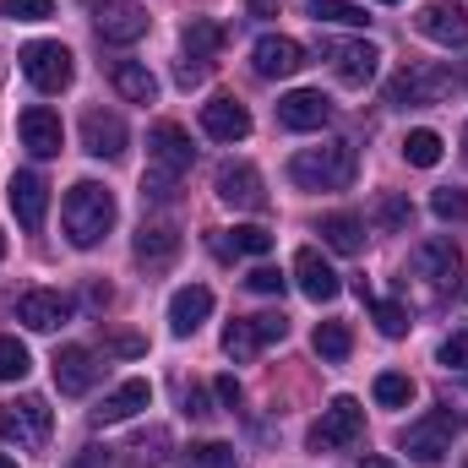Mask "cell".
I'll list each match as a JSON object with an SVG mask.
<instances>
[{
	"instance_id": "obj_1",
	"label": "cell",
	"mask_w": 468,
	"mask_h": 468,
	"mask_svg": "<svg viewBox=\"0 0 468 468\" xmlns=\"http://www.w3.org/2000/svg\"><path fill=\"white\" fill-rule=\"evenodd\" d=\"M60 224H66V239H71L77 250H93L104 234L115 229V197H110V186H99V180H77V186L66 191Z\"/></svg>"
},
{
	"instance_id": "obj_2",
	"label": "cell",
	"mask_w": 468,
	"mask_h": 468,
	"mask_svg": "<svg viewBox=\"0 0 468 468\" xmlns=\"http://www.w3.org/2000/svg\"><path fill=\"white\" fill-rule=\"evenodd\" d=\"M354 175H359L354 142H322V147H305L289 158V180L305 191H349Z\"/></svg>"
},
{
	"instance_id": "obj_3",
	"label": "cell",
	"mask_w": 468,
	"mask_h": 468,
	"mask_svg": "<svg viewBox=\"0 0 468 468\" xmlns=\"http://www.w3.org/2000/svg\"><path fill=\"white\" fill-rule=\"evenodd\" d=\"M49 431H55V414L44 398H11L0 403V441L16 447V452H44L49 447Z\"/></svg>"
},
{
	"instance_id": "obj_4",
	"label": "cell",
	"mask_w": 468,
	"mask_h": 468,
	"mask_svg": "<svg viewBox=\"0 0 468 468\" xmlns=\"http://www.w3.org/2000/svg\"><path fill=\"white\" fill-rule=\"evenodd\" d=\"M16 66H22V77H27L38 93H66V88H71V77H77L71 49H66V44H55V38H33V44L16 55Z\"/></svg>"
},
{
	"instance_id": "obj_5",
	"label": "cell",
	"mask_w": 468,
	"mask_h": 468,
	"mask_svg": "<svg viewBox=\"0 0 468 468\" xmlns=\"http://www.w3.org/2000/svg\"><path fill=\"white\" fill-rule=\"evenodd\" d=\"M447 93H452V71H441V66H409V71H398L387 82V104L392 110H431Z\"/></svg>"
},
{
	"instance_id": "obj_6",
	"label": "cell",
	"mask_w": 468,
	"mask_h": 468,
	"mask_svg": "<svg viewBox=\"0 0 468 468\" xmlns=\"http://www.w3.org/2000/svg\"><path fill=\"white\" fill-rule=\"evenodd\" d=\"M283 338H289V316H283V311L239 316V322L224 327V354H229L234 365H245V359H256L267 344H283Z\"/></svg>"
},
{
	"instance_id": "obj_7",
	"label": "cell",
	"mask_w": 468,
	"mask_h": 468,
	"mask_svg": "<svg viewBox=\"0 0 468 468\" xmlns=\"http://www.w3.org/2000/svg\"><path fill=\"white\" fill-rule=\"evenodd\" d=\"M365 436V409L359 398H333L322 409V420L311 425V452H338V447H354Z\"/></svg>"
},
{
	"instance_id": "obj_8",
	"label": "cell",
	"mask_w": 468,
	"mask_h": 468,
	"mask_svg": "<svg viewBox=\"0 0 468 468\" xmlns=\"http://www.w3.org/2000/svg\"><path fill=\"white\" fill-rule=\"evenodd\" d=\"M191 164H197V147H191V136H186L175 120H158V125L147 131V169L186 180V175H191Z\"/></svg>"
},
{
	"instance_id": "obj_9",
	"label": "cell",
	"mask_w": 468,
	"mask_h": 468,
	"mask_svg": "<svg viewBox=\"0 0 468 468\" xmlns=\"http://www.w3.org/2000/svg\"><path fill=\"white\" fill-rule=\"evenodd\" d=\"M452 436H458V420H452L447 409H436V414H425V420H414V425L403 431V452H409L414 463H441V458L452 452Z\"/></svg>"
},
{
	"instance_id": "obj_10",
	"label": "cell",
	"mask_w": 468,
	"mask_h": 468,
	"mask_svg": "<svg viewBox=\"0 0 468 468\" xmlns=\"http://www.w3.org/2000/svg\"><path fill=\"white\" fill-rule=\"evenodd\" d=\"M147 22L153 16L136 0H93V27H99L104 44H136L147 33Z\"/></svg>"
},
{
	"instance_id": "obj_11",
	"label": "cell",
	"mask_w": 468,
	"mask_h": 468,
	"mask_svg": "<svg viewBox=\"0 0 468 468\" xmlns=\"http://www.w3.org/2000/svg\"><path fill=\"white\" fill-rule=\"evenodd\" d=\"M414 272L420 278H431L436 289H463V250L452 245V239H425L420 250H414Z\"/></svg>"
},
{
	"instance_id": "obj_12",
	"label": "cell",
	"mask_w": 468,
	"mask_h": 468,
	"mask_svg": "<svg viewBox=\"0 0 468 468\" xmlns=\"http://www.w3.org/2000/svg\"><path fill=\"white\" fill-rule=\"evenodd\" d=\"M71 300L60 294V289H27L22 300H16V322L27 327V333H55V327H66L71 322Z\"/></svg>"
},
{
	"instance_id": "obj_13",
	"label": "cell",
	"mask_w": 468,
	"mask_h": 468,
	"mask_svg": "<svg viewBox=\"0 0 468 468\" xmlns=\"http://www.w3.org/2000/svg\"><path fill=\"white\" fill-rule=\"evenodd\" d=\"M322 55L333 60V71H338L349 88H365V82L376 77V60H381V49H376V44H365V38H327V44H322Z\"/></svg>"
},
{
	"instance_id": "obj_14",
	"label": "cell",
	"mask_w": 468,
	"mask_h": 468,
	"mask_svg": "<svg viewBox=\"0 0 468 468\" xmlns=\"http://www.w3.org/2000/svg\"><path fill=\"white\" fill-rule=\"evenodd\" d=\"M333 120V99L316 93V88H294L278 99V125L283 131H322Z\"/></svg>"
},
{
	"instance_id": "obj_15",
	"label": "cell",
	"mask_w": 468,
	"mask_h": 468,
	"mask_svg": "<svg viewBox=\"0 0 468 468\" xmlns=\"http://www.w3.org/2000/svg\"><path fill=\"white\" fill-rule=\"evenodd\" d=\"M5 197H11V213H16V224L33 234L44 229V213H49V186L33 175V169H16L11 175V186H5Z\"/></svg>"
},
{
	"instance_id": "obj_16",
	"label": "cell",
	"mask_w": 468,
	"mask_h": 468,
	"mask_svg": "<svg viewBox=\"0 0 468 468\" xmlns=\"http://www.w3.org/2000/svg\"><path fill=\"white\" fill-rule=\"evenodd\" d=\"M250 66H256V77H294L300 66H305V49L294 44V38H283V33H267V38H256V49H250Z\"/></svg>"
},
{
	"instance_id": "obj_17",
	"label": "cell",
	"mask_w": 468,
	"mask_h": 468,
	"mask_svg": "<svg viewBox=\"0 0 468 468\" xmlns=\"http://www.w3.org/2000/svg\"><path fill=\"white\" fill-rule=\"evenodd\" d=\"M294 283H300V294H305V300H316V305H327V300H338V294H344V278H338V272L322 261V250H311V245L294 256Z\"/></svg>"
},
{
	"instance_id": "obj_18",
	"label": "cell",
	"mask_w": 468,
	"mask_h": 468,
	"mask_svg": "<svg viewBox=\"0 0 468 468\" xmlns=\"http://www.w3.org/2000/svg\"><path fill=\"white\" fill-rule=\"evenodd\" d=\"M99 359L93 349H82V344H66V349L55 354V387L66 392V398H82V392H93V381H99Z\"/></svg>"
},
{
	"instance_id": "obj_19",
	"label": "cell",
	"mask_w": 468,
	"mask_h": 468,
	"mask_svg": "<svg viewBox=\"0 0 468 468\" xmlns=\"http://www.w3.org/2000/svg\"><path fill=\"white\" fill-rule=\"evenodd\" d=\"M207 316H213V289H207V283L175 289V300H169V333H175V338H191Z\"/></svg>"
},
{
	"instance_id": "obj_20",
	"label": "cell",
	"mask_w": 468,
	"mask_h": 468,
	"mask_svg": "<svg viewBox=\"0 0 468 468\" xmlns=\"http://www.w3.org/2000/svg\"><path fill=\"white\" fill-rule=\"evenodd\" d=\"M420 33H425L431 44H441V49H463V44H468V11H463V5L436 0V5H425V11H420Z\"/></svg>"
},
{
	"instance_id": "obj_21",
	"label": "cell",
	"mask_w": 468,
	"mask_h": 468,
	"mask_svg": "<svg viewBox=\"0 0 468 468\" xmlns=\"http://www.w3.org/2000/svg\"><path fill=\"white\" fill-rule=\"evenodd\" d=\"M16 131H22V147H27L33 158H55V153H60V142H66V131H60V115H55V110H44V104L22 110Z\"/></svg>"
},
{
	"instance_id": "obj_22",
	"label": "cell",
	"mask_w": 468,
	"mask_h": 468,
	"mask_svg": "<svg viewBox=\"0 0 468 468\" xmlns=\"http://www.w3.org/2000/svg\"><path fill=\"white\" fill-rule=\"evenodd\" d=\"M213 186H218V197H224L229 207H245V213H261V207H267V191H261V175H256L250 164H224Z\"/></svg>"
},
{
	"instance_id": "obj_23",
	"label": "cell",
	"mask_w": 468,
	"mask_h": 468,
	"mask_svg": "<svg viewBox=\"0 0 468 468\" xmlns=\"http://www.w3.org/2000/svg\"><path fill=\"white\" fill-rule=\"evenodd\" d=\"M202 131H207L213 142H245V136H250V115H245L239 99L218 93V99L202 104Z\"/></svg>"
},
{
	"instance_id": "obj_24",
	"label": "cell",
	"mask_w": 468,
	"mask_h": 468,
	"mask_svg": "<svg viewBox=\"0 0 468 468\" xmlns=\"http://www.w3.org/2000/svg\"><path fill=\"white\" fill-rule=\"evenodd\" d=\"M153 403V381H142V376H131V381H120L115 392L93 409V425H125L131 414H142Z\"/></svg>"
},
{
	"instance_id": "obj_25",
	"label": "cell",
	"mask_w": 468,
	"mask_h": 468,
	"mask_svg": "<svg viewBox=\"0 0 468 468\" xmlns=\"http://www.w3.org/2000/svg\"><path fill=\"white\" fill-rule=\"evenodd\" d=\"M82 147L93 158H120L125 153V120L110 115V110H88L82 115Z\"/></svg>"
},
{
	"instance_id": "obj_26",
	"label": "cell",
	"mask_w": 468,
	"mask_h": 468,
	"mask_svg": "<svg viewBox=\"0 0 468 468\" xmlns=\"http://www.w3.org/2000/svg\"><path fill=\"white\" fill-rule=\"evenodd\" d=\"M110 82H115L120 99H131V104H153V99H158V77H153L142 60H115V66H110Z\"/></svg>"
},
{
	"instance_id": "obj_27",
	"label": "cell",
	"mask_w": 468,
	"mask_h": 468,
	"mask_svg": "<svg viewBox=\"0 0 468 468\" xmlns=\"http://www.w3.org/2000/svg\"><path fill=\"white\" fill-rule=\"evenodd\" d=\"M175 256H180V234L169 229V224H142V234H136V261L169 267Z\"/></svg>"
},
{
	"instance_id": "obj_28",
	"label": "cell",
	"mask_w": 468,
	"mask_h": 468,
	"mask_svg": "<svg viewBox=\"0 0 468 468\" xmlns=\"http://www.w3.org/2000/svg\"><path fill=\"white\" fill-rule=\"evenodd\" d=\"M322 245H333L338 256H354V250L365 245V224H359L354 213H327V218H322Z\"/></svg>"
},
{
	"instance_id": "obj_29",
	"label": "cell",
	"mask_w": 468,
	"mask_h": 468,
	"mask_svg": "<svg viewBox=\"0 0 468 468\" xmlns=\"http://www.w3.org/2000/svg\"><path fill=\"white\" fill-rule=\"evenodd\" d=\"M311 344H316V354H322L327 365H344V359H349V354H354V333H349V327H344V322H322Z\"/></svg>"
},
{
	"instance_id": "obj_30",
	"label": "cell",
	"mask_w": 468,
	"mask_h": 468,
	"mask_svg": "<svg viewBox=\"0 0 468 468\" xmlns=\"http://www.w3.org/2000/svg\"><path fill=\"white\" fill-rule=\"evenodd\" d=\"M218 49H224V27L218 22H191L186 27V60H202L207 66Z\"/></svg>"
},
{
	"instance_id": "obj_31",
	"label": "cell",
	"mask_w": 468,
	"mask_h": 468,
	"mask_svg": "<svg viewBox=\"0 0 468 468\" xmlns=\"http://www.w3.org/2000/svg\"><path fill=\"white\" fill-rule=\"evenodd\" d=\"M403 158H409L414 169H436V164H441V136H436V131H409V136H403Z\"/></svg>"
},
{
	"instance_id": "obj_32",
	"label": "cell",
	"mask_w": 468,
	"mask_h": 468,
	"mask_svg": "<svg viewBox=\"0 0 468 468\" xmlns=\"http://www.w3.org/2000/svg\"><path fill=\"white\" fill-rule=\"evenodd\" d=\"M224 245H229V256H267L272 250V234L261 229V224H239V229L224 234Z\"/></svg>"
},
{
	"instance_id": "obj_33",
	"label": "cell",
	"mask_w": 468,
	"mask_h": 468,
	"mask_svg": "<svg viewBox=\"0 0 468 468\" xmlns=\"http://www.w3.org/2000/svg\"><path fill=\"white\" fill-rule=\"evenodd\" d=\"M311 16L316 22H338V27H365L370 22L354 0H311Z\"/></svg>"
},
{
	"instance_id": "obj_34",
	"label": "cell",
	"mask_w": 468,
	"mask_h": 468,
	"mask_svg": "<svg viewBox=\"0 0 468 468\" xmlns=\"http://www.w3.org/2000/svg\"><path fill=\"white\" fill-rule=\"evenodd\" d=\"M370 218H376L381 229H409V218H414V207H409V197H398V191H387V197H376V207H370Z\"/></svg>"
},
{
	"instance_id": "obj_35",
	"label": "cell",
	"mask_w": 468,
	"mask_h": 468,
	"mask_svg": "<svg viewBox=\"0 0 468 468\" xmlns=\"http://www.w3.org/2000/svg\"><path fill=\"white\" fill-rule=\"evenodd\" d=\"M409 398H414V381L409 376H398V370H381L376 376V403L381 409H409Z\"/></svg>"
},
{
	"instance_id": "obj_36",
	"label": "cell",
	"mask_w": 468,
	"mask_h": 468,
	"mask_svg": "<svg viewBox=\"0 0 468 468\" xmlns=\"http://www.w3.org/2000/svg\"><path fill=\"white\" fill-rule=\"evenodd\" d=\"M431 213H436L441 224H463V218H468V191H458V186H441V191L431 197Z\"/></svg>"
},
{
	"instance_id": "obj_37",
	"label": "cell",
	"mask_w": 468,
	"mask_h": 468,
	"mask_svg": "<svg viewBox=\"0 0 468 468\" xmlns=\"http://www.w3.org/2000/svg\"><path fill=\"white\" fill-rule=\"evenodd\" d=\"M365 300H370V294H365ZM370 311H376L381 338H403V333H409V311H403L398 300H370Z\"/></svg>"
},
{
	"instance_id": "obj_38",
	"label": "cell",
	"mask_w": 468,
	"mask_h": 468,
	"mask_svg": "<svg viewBox=\"0 0 468 468\" xmlns=\"http://www.w3.org/2000/svg\"><path fill=\"white\" fill-rule=\"evenodd\" d=\"M33 370V354L22 349L16 338H0V381H22Z\"/></svg>"
},
{
	"instance_id": "obj_39",
	"label": "cell",
	"mask_w": 468,
	"mask_h": 468,
	"mask_svg": "<svg viewBox=\"0 0 468 468\" xmlns=\"http://www.w3.org/2000/svg\"><path fill=\"white\" fill-rule=\"evenodd\" d=\"M0 16H11V22H44V16H55V0H0Z\"/></svg>"
},
{
	"instance_id": "obj_40",
	"label": "cell",
	"mask_w": 468,
	"mask_h": 468,
	"mask_svg": "<svg viewBox=\"0 0 468 468\" xmlns=\"http://www.w3.org/2000/svg\"><path fill=\"white\" fill-rule=\"evenodd\" d=\"M191 463L197 468H234V447L229 441H202V447H191Z\"/></svg>"
},
{
	"instance_id": "obj_41",
	"label": "cell",
	"mask_w": 468,
	"mask_h": 468,
	"mask_svg": "<svg viewBox=\"0 0 468 468\" xmlns=\"http://www.w3.org/2000/svg\"><path fill=\"white\" fill-rule=\"evenodd\" d=\"M175 191H180V180H175V175H158V169H147V175H142V197H153V202H175Z\"/></svg>"
},
{
	"instance_id": "obj_42",
	"label": "cell",
	"mask_w": 468,
	"mask_h": 468,
	"mask_svg": "<svg viewBox=\"0 0 468 468\" xmlns=\"http://www.w3.org/2000/svg\"><path fill=\"white\" fill-rule=\"evenodd\" d=\"M164 447H169V436H164V431H147V436H136V441H131L136 463H164Z\"/></svg>"
},
{
	"instance_id": "obj_43",
	"label": "cell",
	"mask_w": 468,
	"mask_h": 468,
	"mask_svg": "<svg viewBox=\"0 0 468 468\" xmlns=\"http://www.w3.org/2000/svg\"><path fill=\"white\" fill-rule=\"evenodd\" d=\"M441 365H447V370H463V376H468V327H463V333H452V338L441 344Z\"/></svg>"
},
{
	"instance_id": "obj_44",
	"label": "cell",
	"mask_w": 468,
	"mask_h": 468,
	"mask_svg": "<svg viewBox=\"0 0 468 468\" xmlns=\"http://www.w3.org/2000/svg\"><path fill=\"white\" fill-rule=\"evenodd\" d=\"M245 283H250V289H256V294H283V283H289V278H283V272H278V267H256V272H250V278H245Z\"/></svg>"
},
{
	"instance_id": "obj_45",
	"label": "cell",
	"mask_w": 468,
	"mask_h": 468,
	"mask_svg": "<svg viewBox=\"0 0 468 468\" xmlns=\"http://www.w3.org/2000/svg\"><path fill=\"white\" fill-rule=\"evenodd\" d=\"M104 354H147V344H142L136 333H110V338H104Z\"/></svg>"
},
{
	"instance_id": "obj_46",
	"label": "cell",
	"mask_w": 468,
	"mask_h": 468,
	"mask_svg": "<svg viewBox=\"0 0 468 468\" xmlns=\"http://www.w3.org/2000/svg\"><path fill=\"white\" fill-rule=\"evenodd\" d=\"M202 77H207V66H202V60H180V66H175V82H180V88H197Z\"/></svg>"
},
{
	"instance_id": "obj_47",
	"label": "cell",
	"mask_w": 468,
	"mask_h": 468,
	"mask_svg": "<svg viewBox=\"0 0 468 468\" xmlns=\"http://www.w3.org/2000/svg\"><path fill=\"white\" fill-rule=\"evenodd\" d=\"M71 468H110V452H104V447H82V452L71 458Z\"/></svg>"
},
{
	"instance_id": "obj_48",
	"label": "cell",
	"mask_w": 468,
	"mask_h": 468,
	"mask_svg": "<svg viewBox=\"0 0 468 468\" xmlns=\"http://www.w3.org/2000/svg\"><path fill=\"white\" fill-rule=\"evenodd\" d=\"M186 414H197V420H207V414H213V403H207V392H202V387H191V392H186Z\"/></svg>"
},
{
	"instance_id": "obj_49",
	"label": "cell",
	"mask_w": 468,
	"mask_h": 468,
	"mask_svg": "<svg viewBox=\"0 0 468 468\" xmlns=\"http://www.w3.org/2000/svg\"><path fill=\"white\" fill-rule=\"evenodd\" d=\"M213 392H218V403H224V409L239 403V381H234V376H218V381H213Z\"/></svg>"
},
{
	"instance_id": "obj_50",
	"label": "cell",
	"mask_w": 468,
	"mask_h": 468,
	"mask_svg": "<svg viewBox=\"0 0 468 468\" xmlns=\"http://www.w3.org/2000/svg\"><path fill=\"white\" fill-rule=\"evenodd\" d=\"M359 468H392V463H387V458H365Z\"/></svg>"
},
{
	"instance_id": "obj_51",
	"label": "cell",
	"mask_w": 468,
	"mask_h": 468,
	"mask_svg": "<svg viewBox=\"0 0 468 468\" xmlns=\"http://www.w3.org/2000/svg\"><path fill=\"white\" fill-rule=\"evenodd\" d=\"M463 164H468V125H463Z\"/></svg>"
},
{
	"instance_id": "obj_52",
	"label": "cell",
	"mask_w": 468,
	"mask_h": 468,
	"mask_svg": "<svg viewBox=\"0 0 468 468\" xmlns=\"http://www.w3.org/2000/svg\"><path fill=\"white\" fill-rule=\"evenodd\" d=\"M0 468H16V463H11V458H0Z\"/></svg>"
},
{
	"instance_id": "obj_53",
	"label": "cell",
	"mask_w": 468,
	"mask_h": 468,
	"mask_svg": "<svg viewBox=\"0 0 468 468\" xmlns=\"http://www.w3.org/2000/svg\"><path fill=\"white\" fill-rule=\"evenodd\" d=\"M0 256H5V234H0Z\"/></svg>"
},
{
	"instance_id": "obj_54",
	"label": "cell",
	"mask_w": 468,
	"mask_h": 468,
	"mask_svg": "<svg viewBox=\"0 0 468 468\" xmlns=\"http://www.w3.org/2000/svg\"><path fill=\"white\" fill-rule=\"evenodd\" d=\"M381 5H398V0H381Z\"/></svg>"
}]
</instances>
